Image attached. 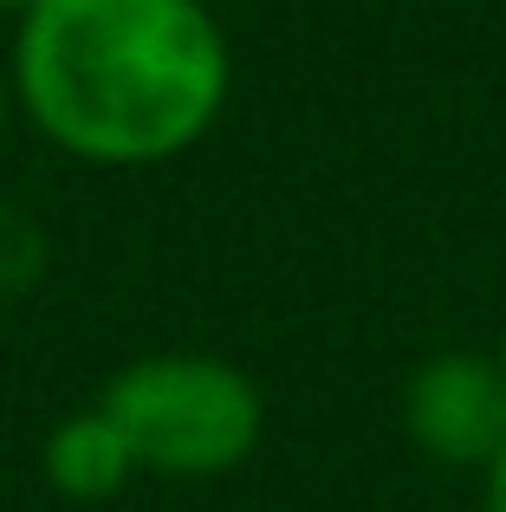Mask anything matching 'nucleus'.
Returning a JSON list of instances; mask_svg holds the SVG:
<instances>
[{"label":"nucleus","instance_id":"7","mask_svg":"<svg viewBox=\"0 0 506 512\" xmlns=\"http://www.w3.org/2000/svg\"><path fill=\"white\" fill-rule=\"evenodd\" d=\"M13 117H20V104H13V78H7V65H0V137H7Z\"/></svg>","mask_w":506,"mask_h":512},{"label":"nucleus","instance_id":"4","mask_svg":"<svg viewBox=\"0 0 506 512\" xmlns=\"http://www.w3.org/2000/svg\"><path fill=\"white\" fill-rule=\"evenodd\" d=\"M39 480L72 506H104L137 480V454L117 435L111 415L98 402H85V409L59 415L46 428V441H39Z\"/></svg>","mask_w":506,"mask_h":512},{"label":"nucleus","instance_id":"6","mask_svg":"<svg viewBox=\"0 0 506 512\" xmlns=\"http://www.w3.org/2000/svg\"><path fill=\"white\" fill-rule=\"evenodd\" d=\"M474 480H481V512H506V448H500Z\"/></svg>","mask_w":506,"mask_h":512},{"label":"nucleus","instance_id":"1","mask_svg":"<svg viewBox=\"0 0 506 512\" xmlns=\"http://www.w3.org/2000/svg\"><path fill=\"white\" fill-rule=\"evenodd\" d=\"M20 117L85 169H163L234 98V46L208 0H33L13 20Z\"/></svg>","mask_w":506,"mask_h":512},{"label":"nucleus","instance_id":"8","mask_svg":"<svg viewBox=\"0 0 506 512\" xmlns=\"http://www.w3.org/2000/svg\"><path fill=\"white\" fill-rule=\"evenodd\" d=\"M26 7H33V0H0V20H20Z\"/></svg>","mask_w":506,"mask_h":512},{"label":"nucleus","instance_id":"9","mask_svg":"<svg viewBox=\"0 0 506 512\" xmlns=\"http://www.w3.org/2000/svg\"><path fill=\"white\" fill-rule=\"evenodd\" d=\"M494 357H500V370H506V325H500V344H494Z\"/></svg>","mask_w":506,"mask_h":512},{"label":"nucleus","instance_id":"2","mask_svg":"<svg viewBox=\"0 0 506 512\" xmlns=\"http://www.w3.org/2000/svg\"><path fill=\"white\" fill-rule=\"evenodd\" d=\"M98 409L137 454V474L221 480L266 435L260 383L221 350H143L104 383Z\"/></svg>","mask_w":506,"mask_h":512},{"label":"nucleus","instance_id":"3","mask_svg":"<svg viewBox=\"0 0 506 512\" xmlns=\"http://www.w3.org/2000/svg\"><path fill=\"white\" fill-rule=\"evenodd\" d=\"M403 435L448 474H481L506 448V370L494 350H435L403 383Z\"/></svg>","mask_w":506,"mask_h":512},{"label":"nucleus","instance_id":"5","mask_svg":"<svg viewBox=\"0 0 506 512\" xmlns=\"http://www.w3.org/2000/svg\"><path fill=\"white\" fill-rule=\"evenodd\" d=\"M39 273H46V234H39L20 208L0 201V305L20 299Z\"/></svg>","mask_w":506,"mask_h":512}]
</instances>
